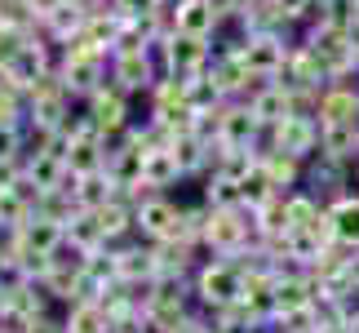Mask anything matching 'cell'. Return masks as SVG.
I'll list each match as a JSON object with an SVG mask.
<instances>
[{"mask_svg": "<svg viewBox=\"0 0 359 333\" xmlns=\"http://www.w3.org/2000/svg\"><path fill=\"white\" fill-rule=\"evenodd\" d=\"M253 240V218H248V204L236 209H209L200 227V254L204 258H231Z\"/></svg>", "mask_w": 359, "mask_h": 333, "instance_id": "cell-1", "label": "cell"}, {"mask_svg": "<svg viewBox=\"0 0 359 333\" xmlns=\"http://www.w3.org/2000/svg\"><path fill=\"white\" fill-rule=\"evenodd\" d=\"M240 267L231 258H200L196 271H191V298H196L200 311L226 307V302L240 298Z\"/></svg>", "mask_w": 359, "mask_h": 333, "instance_id": "cell-2", "label": "cell"}, {"mask_svg": "<svg viewBox=\"0 0 359 333\" xmlns=\"http://www.w3.org/2000/svg\"><path fill=\"white\" fill-rule=\"evenodd\" d=\"M302 32H293V27H271V32H253V36H240V63L248 67V76L253 80H271L275 72L284 67V53L288 45H293Z\"/></svg>", "mask_w": 359, "mask_h": 333, "instance_id": "cell-3", "label": "cell"}, {"mask_svg": "<svg viewBox=\"0 0 359 333\" xmlns=\"http://www.w3.org/2000/svg\"><path fill=\"white\" fill-rule=\"evenodd\" d=\"M182 227V204L169 191H147L133 200V235L142 240H169Z\"/></svg>", "mask_w": 359, "mask_h": 333, "instance_id": "cell-4", "label": "cell"}, {"mask_svg": "<svg viewBox=\"0 0 359 333\" xmlns=\"http://www.w3.org/2000/svg\"><path fill=\"white\" fill-rule=\"evenodd\" d=\"M107 80H116L129 98H147L151 85L160 80V72H156V63H151L147 45L142 49H111L107 53Z\"/></svg>", "mask_w": 359, "mask_h": 333, "instance_id": "cell-5", "label": "cell"}, {"mask_svg": "<svg viewBox=\"0 0 359 333\" xmlns=\"http://www.w3.org/2000/svg\"><path fill=\"white\" fill-rule=\"evenodd\" d=\"M266 138H271L266 151H288V156H297L302 164L311 156H320V120L306 116V111H288L280 124L266 129Z\"/></svg>", "mask_w": 359, "mask_h": 333, "instance_id": "cell-6", "label": "cell"}, {"mask_svg": "<svg viewBox=\"0 0 359 333\" xmlns=\"http://www.w3.org/2000/svg\"><path fill=\"white\" fill-rule=\"evenodd\" d=\"M213 53V36H187V32H169L164 36V76H200L209 67Z\"/></svg>", "mask_w": 359, "mask_h": 333, "instance_id": "cell-7", "label": "cell"}, {"mask_svg": "<svg viewBox=\"0 0 359 333\" xmlns=\"http://www.w3.org/2000/svg\"><path fill=\"white\" fill-rule=\"evenodd\" d=\"M133 103H137V98H129V93H124L116 80H102V85L85 98V111L93 116L98 133H107V129H124V124L133 120Z\"/></svg>", "mask_w": 359, "mask_h": 333, "instance_id": "cell-8", "label": "cell"}, {"mask_svg": "<svg viewBox=\"0 0 359 333\" xmlns=\"http://www.w3.org/2000/svg\"><path fill=\"white\" fill-rule=\"evenodd\" d=\"M257 133H262V124H257L253 111H248L244 98H226L217 107V133H213L217 147H253Z\"/></svg>", "mask_w": 359, "mask_h": 333, "instance_id": "cell-9", "label": "cell"}, {"mask_svg": "<svg viewBox=\"0 0 359 333\" xmlns=\"http://www.w3.org/2000/svg\"><path fill=\"white\" fill-rule=\"evenodd\" d=\"M116 254V275L124 285H142V280H156V249L142 235H129V240L111 244Z\"/></svg>", "mask_w": 359, "mask_h": 333, "instance_id": "cell-10", "label": "cell"}, {"mask_svg": "<svg viewBox=\"0 0 359 333\" xmlns=\"http://www.w3.org/2000/svg\"><path fill=\"white\" fill-rule=\"evenodd\" d=\"M58 187L72 191L76 209H89V214H98L102 204H107V200H111L116 191H120V187L111 183V174H107V169H93V174H72V169H67Z\"/></svg>", "mask_w": 359, "mask_h": 333, "instance_id": "cell-11", "label": "cell"}, {"mask_svg": "<svg viewBox=\"0 0 359 333\" xmlns=\"http://www.w3.org/2000/svg\"><path fill=\"white\" fill-rule=\"evenodd\" d=\"M142 183L151 191H169L177 183H187V178H182V164H177V156H173L169 143H151L142 151Z\"/></svg>", "mask_w": 359, "mask_h": 333, "instance_id": "cell-12", "label": "cell"}, {"mask_svg": "<svg viewBox=\"0 0 359 333\" xmlns=\"http://www.w3.org/2000/svg\"><path fill=\"white\" fill-rule=\"evenodd\" d=\"M244 103H248V111L257 116L262 129L280 124V120L288 116V111H293V98H288V93H284L280 85H275V80H257V85L244 93Z\"/></svg>", "mask_w": 359, "mask_h": 333, "instance_id": "cell-13", "label": "cell"}, {"mask_svg": "<svg viewBox=\"0 0 359 333\" xmlns=\"http://www.w3.org/2000/svg\"><path fill=\"white\" fill-rule=\"evenodd\" d=\"M169 27L187 36H217V18L209 9V0H169Z\"/></svg>", "mask_w": 359, "mask_h": 333, "instance_id": "cell-14", "label": "cell"}, {"mask_svg": "<svg viewBox=\"0 0 359 333\" xmlns=\"http://www.w3.org/2000/svg\"><path fill=\"white\" fill-rule=\"evenodd\" d=\"M320 151L333 156V160L355 164V156H359V120H328V124H320Z\"/></svg>", "mask_w": 359, "mask_h": 333, "instance_id": "cell-15", "label": "cell"}, {"mask_svg": "<svg viewBox=\"0 0 359 333\" xmlns=\"http://www.w3.org/2000/svg\"><path fill=\"white\" fill-rule=\"evenodd\" d=\"M98 227H102V240L107 244H120L133 235V200L124 196V191H116L111 200L98 209Z\"/></svg>", "mask_w": 359, "mask_h": 333, "instance_id": "cell-16", "label": "cell"}, {"mask_svg": "<svg viewBox=\"0 0 359 333\" xmlns=\"http://www.w3.org/2000/svg\"><path fill=\"white\" fill-rule=\"evenodd\" d=\"M328 218H333V240L346 249H359V191L328 200Z\"/></svg>", "mask_w": 359, "mask_h": 333, "instance_id": "cell-17", "label": "cell"}, {"mask_svg": "<svg viewBox=\"0 0 359 333\" xmlns=\"http://www.w3.org/2000/svg\"><path fill=\"white\" fill-rule=\"evenodd\" d=\"M22 174L32 178V183L45 191V187H58L62 174H67V160L58 156V151L40 147V151H22Z\"/></svg>", "mask_w": 359, "mask_h": 333, "instance_id": "cell-18", "label": "cell"}, {"mask_svg": "<svg viewBox=\"0 0 359 333\" xmlns=\"http://www.w3.org/2000/svg\"><path fill=\"white\" fill-rule=\"evenodd\" d=\"M257 164L266 169V178L275 183V191H293V187H302V174H306V164H302L297 156H288V151H262Z\"/></svg>", "mask_w": 359, "mask_h": 333, "instance_id": "cell-19", "label": "cell"}, {"mask_svg": "<svg viewBox=\"0 0 359 333\" xmlns=\"http://www.w3.org/2000/svg\"><path fill=\"white\" fill-rule=\"evenodd\" d=\"M62 333H107V315L93 298L67 302L62 307Z\"/></svg>", "mask_w": 359, "mask_h": 333, "instance_id": "cell-20", "label": "cell"}, {"mask_svg": "<svg viewBox=\"0 0 359 333\" xmlns=\"http://www.w3.org/2000/svg\"><path fill=\"white\" fill-rule=\"evenodd\" d=\"M62 235L72 240L80 254H93V249H102V227H98V214H89V209H76L72 218L62 222Z\"/></svg>", "mask_w": 359, "mask_h": 333, "instance_id": "cell-21", "label": "cell"}, {"mask_svg": "<svg viewBox=\"0 0 359 333\" xmlns=\"http://www.w3.org/2000/svg\"><path fill=\"white\" fill-rule=\"evenodd\" d=\"M67 169L72 174H93V169H107V151H102V138L89 133V138H76L67 143Z\"/></svg>", "mask_w": 359, "mask_h": 333, "instance_id": "cell-22", "label": "cell"}, {"mask_svg": "<svg viewBox=\"0 0 359 333\" xmlns=\"http://www.w3.org/2000/svg\"><path fill=\"white\" fill-rule=\"evenodd\" d=\"M253 164H257V151L253 147H217L209 174H222V178H231V183H240Z\"/></svg>", "mask_w": 359, "mask_h": 333, "instance_id": "cell-23", "label": "cell"}, {"mask_svg": "<svg viewBox=\"0 0 359 333\" xmlns=\"http://www.w3.org/2000/svg\"><path fill=\"white\" fill-rule=\"evenodd\" d=\"M200 200L209 204V209H236L240 204V183H231V178H222V174H204Z\"/></svg>", "mask_w": 359, "mask_h": 333, "instance_id": "cell-24", "label": "cell"}, {"mask_svg": "<svg viewBox=\"0 0 359 333\" xmlns=\"http://www.w3.org/2000/svg\"><path fill=\"white\" fill-rule=\"evenodd\" d=\"M280 191H275V183L266 178V169L262 164H253L244 178H240V204H266V200H275Z\"/></svg>", "mask_w": 359, "mask_h": 333, "instance_id": "cell-25", "label": "cell"}, {"mask_svg": "<svg viewBox=\"0 0 359 333\" xmlns=\"http://www.w3.org/2000/svg\"><path fill=\"white\" fill-rule=\"evenodd\" d=\"M22 333H62V311H49V315H32Z\"/></svg>", "mask_w": 359, "mask_h": 333, "instance_id": "cell-26", "label": "cell"}, {"mask_svg": "<svg viewBox=\"0 0 359 333\" xmlns=\"http://www.w3.org/2000/svg\"><path fill=\"white\" fill-rule=\"evenodd\" d=\"M22 178V156H0V187H13Z\"/></svg>", "mask_w": 359, "mask_h": 333, "instance_id": "cell-27", "label": "cell"}, {"mask_svg": "<svg viewBox=\"0 0 359 333\" xmlns=\"http://www.w3.org/2000/svg\"><path fill=\"white\" fill-rule=\"evenodd\" d=\"M209 9H213L217 27H222V22H231V18H236V13L244 9V0H209Z\"/></svg>", "mask_w": 359, "mask_h": 333, "instance_id": "cell-28", "label": "cell"}, {"mask_svg": "<svg viewBox=\"0 0 359 333\" xmlns=\"http://www.w3.org/2000/svg\"><path fill=\"white\" fill-rule=\"evenodd\" d=\"M116 9L124 13H151V9H160V5H169V0H111Z\"/></svg>", "mask_w": 359, "mask_h": 333, "instance_id": "cell-29", "label": "cell"}, {"mask_svg": "<svg viewBox=\"0 0 359 333\" xmlns=\"http://www.w3.org/2000/svg\"><path fill=\"white\" fill-rule=\"evenodd\" d=\"M346 280L359 285V249H351V258H346Z\"/></svg>", "mask_w": 359, "mask_h": 333, "instance_id": "cell-30", "label": "cell"}, {"mask_svg": "<svg viewBox=\"0 0 359 333\" xmlns=\"http://www.w3.org/2000/svg\"><path fill=\"white\" fill-rule=\"evenodd\" d=\"M315 333H351L346 325H337V320H328V315H324V320H320V329H315Z\"/></svg>", "mask_w": 359, "mask_h": 333, "instance_id": "cell-31", "label": "cell"}, {"mask_svg": "<svg viewBox=\"0 0 359 333\" xmlns=\"http://www.w3.org/2000/svg\"><path fill=\"white\" fill-rule=\"evenodd\" d=\"M351 169H355V183H359V156H355V164H351Z\"/></svg>", "mask_w": 359, "mask_h": 333, "instance_id": "cell-32", "label": "cell"}, {"mask_svg": "<svg viewBox=\"0 0 359 333\" xmlns=\"http://www.w3.org/2000/svg\"><path fill=\"white\" fill-rule=\"evenodd\" d=\"M346 329H351V333H359V320H355V325H346Z\"/></svg>", "mask_w": 359, "mask_h": 333, "instance_id": "cell-33", "label": "cell"}, {"mask_svg": "<svg viewBox=\"0 0 359 333\" xmlns=\"http://www.w3.org/2000/svg\"><path fill=\"white\" fill-rule=\"evenodd\" d=\"M0 80H5V72H0Z\"/></svg>", "mask_w": 359, "mask_h": 333, "instance_id": "cell-34", "label": "cell"}]
</instances>
